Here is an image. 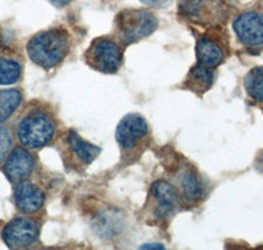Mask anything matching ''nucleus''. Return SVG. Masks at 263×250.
Segmentation results:
<instances>
[{
	"label": "nucleus",
	"instance_id": "nucleus-1",
	"mask_svg": "<svg viewBox=\"0 0 263 250\" xmlns=\"http://www.w3.org/2000/svg\"><path fill=\"white\" fill-rule=\"evenodd\" d=\"M69 51L70 37L63 28H50L37 33L27 44L30 61L46 70L62 63Z\"/></svg>",
	"mask_w": 263,
	"mask_h": 250
},
{
	"label": "nucleus",
	"instance_id": "nucleus-2",
	"mask_svg": "<svg viewBox=\"0 0 263 250\" xmlns=\"http://www.w3.org/2000/svg\"><path fill=\"white\" fill-rule=\"evenodd\" d=\"M16 133L24 148L41 149L55 137L57 121L48 108L33 107L18 120Z\"/></svg>",
	"mask_w": 263,
	"mask_h": 250
},
{
	"label": "nucleus",
	"instance_id": "nucleus-3",
	"mask_svg": "<svg viewBox=\"0 0 263 250\" xmlns=\"http://www.w3.org/2000/svg\"><path fill=\"white\" fill-rule=\"evenodd\" d=\"M150 140V128L146 120L138 113H129L123 117L116 129V141L121 150V158L129 162L145 150Z\"/></svg>",
	"mask_w": 263,
	"mask_h": 250
},
{
	"label": "nucleus",
	"instance_id": "nucleus-4",
	"mask_svg": "<svg viewBox=\"0 0 263 250\" xmlns=\"http://www.w3.org/2000/svg\"><path fill=\"white\" fill-rule=\"evenodd\" d=\"M158 27V19L147 9H125L116 16L115 28L120 42L136 44L149 37Z\"/></svg>",
	"mask_w": 263,
	"mask_h": 250
},
{
	"label": "nucleus",
	"instance_id": "nucleus-5",
	"mask_svg": "<svg viewBox=\"0 0 263 250\" xmlns=\"http://www.w3.org/2000/svg\"><path fill=\"white\" fill-rule=\"evenodd\" d=\"M84 60L96 72L115 74L123 65V49L111 39H96L84 53Z\"/></svg>",
	"mask_w": 263,
	"mask_h": 250
},
{
	"label": "nucleus",
	"instance_id": "nucleus-6",
	"mask_svg": "<svg viewBox=\"0 0 263 250\" xmlns=\"http://www.w3.org/2000/svg\"><path fill=\"white\" fill-rule=\"evenodd\" d=\"M180 15L195 24L215 27L228 17V9L222 0H182Z\"/></svg>",
	"mask_w": 263,
	"mask_h": 250
},
{
	"label": "nucleus",
	"instance_id": "nucleus-7",
	"mask_svg": "<svg viewBox=\"0 0 263 250\" xmlns=\"http://www.w3.org/2000/svg\"><path fill=\"white\" fill-rule=\"evenodd\" d=\"M100 152L99 146L84 141L75 131H69L63 137V162L70 169H84L95 161Z\"/></svg>",
	"mask_w": 263,
	"mask_h": 250
},
{
	"label": "nucleus",
	"instance_id": "nucleus-8",
	"mask_svg": "<svg viewBox=\"0 0 263 250\" xmlns=\"http://www.w3.org/2000/svg\"><path fill=\"white\" fill-rule=\"evenodd\" d=\"M237 39L249 50L263 49V13L246 11L238 15L233 23Z\"/></svg>",
	"mask_w": 263,
	"mask_h": 250
},
{
	"label": "nucleus",
	"instance_id": "nucleus-9",
	"mask_svg": "<svg viewBox=\"0 0 263 250\" xmlns=\"http://www.w3.org/2000/svg\"><path fill=\"white\" fill-rule=\"evenodd\" d=\"M40 226L37 221L18 216L9 221L2 230V238L11 249H23L39 241Z\"/></svg>",
	"mask_w": 263,
	"mask_h": 250
},
{
	"label": "nucleus",
	"instance_id": "nucleus-10",
	"mask_svg": "<svg viewBox=\"0 0 263 250\" xmlns=\"http://www.w3.org/2000/svg\"><path fill=\"white\" fill-rule=\"evenodd\" d=\"M150 211L158 220H167L180 206L178 190L167 181H157L150 190Z\"/></svg>",
	"mask_w": 263,
	"mask_h": 250
},
{
	"label": "nucleus",
	"instance_id": "nucleus-11",
	"mask_svg": "<svg viewBox=\"0 0 263 250\" xmlns=\"http://www.w3.org/2000/svg\"><path fill=\"white\" fill-rule=\"evenodd\" d=\"M36 167V158L27 148H16L9 153L4 165V174L12 183L27 181Z\"/></svg>",
	"mask_w": 263,
	"mask_h": 250
},
{
	"label": "nucleus",
	"instance_id": "nucleus-12",
	"mask_svg": "<svg viewBox=\"0 0 263 250\" xmlns=\"http://www.w3.org/2000/svg\"><path fill=\"white\" fill-rule=\"evenodd\" d=\"M45 192L32 182H18L15 190L16 207L24 213H34L45 203Z\"/></svg>",
	"mask_w": 263,
	"mask_h": 250
},
{
	"label": "nucleus",
	"instance_id": "nucleus-13",
	"mask_svg": "<svg viewBox=\"0 0 263 250\" xmlns=\"http://www.w3.org/2000/svg\"><path fill=\"white\" fill-rule=\"evenodd\" d=\"M225 58V51L221 45L210 36L199 37L196 42V63L206 69L215 70L221 65Z\"/></svg>",
	"mask_w": 263,
	"mask_h": 250
},
{
	"label": "nucleus",
	"instance_id": "nucleus-14",
	"mask_svg": "<svg viewBox=\"0 0 263 250\" xmlns=\"http://www.w3.org/2000/svg\"><path fill=\"white\" fill-rule=\"evenodd\" d=\"M178 182H179V187L180 191H182L183 198L187 202H199L205 194L204 182L201 181L199 174L194 169L183 170L182 174L178 178Z\"/></svg>",
	"mask_w": 263,
	"mask_h": 250
},
{
	"label": "nucleus",
	"instance_id": "nucleus-15",
	"mask_svg": "<svg viewBox=\"0 0 263 250\" xmlns=\"http://www.w3.org/2000/svg\"><path fill=\"white\" fill-rule=\"evenodd\" d=\"M215 82V72L212 69H206L204 66L195 65L190 70L187 79H185V87L197 94L205 93Z\"/></svg>",
	"mask_w": 263,
	"mask_h": 250
},
{
	"label": "nucleus",
	"instance_id": "nucleus-16",
	"mask_svg": "<svg viewBox=\"0 0 263 250\" xmlns=\"http://www.w3.org/2000/svg\"><path fill=\"white\" fill-rule=\"evenodd\" d=\"M21 101H23V94L20 90H0V124L12 116L15 111L20 107Z\"/></svg>",
	"mask_w": 263,
	"mask_h": 250
},
{
	"label": "nucleus",
	"instance_id": "nucleus-17",
	"mask_svg": "<svg viewBox=\"0 0 263 250\" xmlns=\"http://www.w3.org/2000/svg\"><path fill=\"white\" fill-rule=\"evenodd\" d=\"M243 86L249 98L263 103V66L253 67L243 79Z\"/></svg>",
	"mask_w": 263,
	"mask_h": 250
},
{
	"label": "nucleus",
	"instance_id": "nucleus-18",
	"mask_svg": "<svg viewBox=\"0 0 263 250\" xmlns=\"http://www.w3.org/2000/svg\"><path fill=\"white\" fill-rule=\"evenodd\" d=\"M23 73V66L15 58L0 57V84L17 83Z\"/></svg>",
	"mask_w": 263,
	"mask_h": 250
},
{
	"label": "nucleus",
	"instance_id": "nucleus-19",
	"mask_svg": "<svg viewBox=\"0 0 263 250\" xmlns=\"http://www.w3.org/2000/svg\"><path fill=\"white\" fill-rule=\"evenodd\" d=\"M13 146L12 133L4 125H0V164L7 158V155L11 153Z\"/></svg>",
	"mask_w": 263,
	"mask_h": 250
},
{
	"label": "nucleus",
	"instance_id": "nucleus-20",
	"mask_svg": "<svg viewBox=\"0 0 263 250\" xmlns=\"http://www.w3.org/2000/svg\"><path fill=\"white\" fill-rule=\"evenodd\" d=\"M142 3L150 7H156V8H163L170 4L171 0H141Z\"/></svg>",
	"mask_w": 263,
	"mask_h": 250
},
{
	"label": "nucleus",
	"instance_id": "nucleus-21",
	"mask_svg": "<svg viewBox=\"0 0 263 250\" xmlns=\"http://www.w3.org/2000/svg\"><path fill=\"white\" fill-rule=\"evenodd\" d=\"M71 0H50V3L53 4L54 7H57V8H62V7L67 6Z\"/></svg>",
	"mask_w": 263,
	"mask_h": 250
}]
</instances>
